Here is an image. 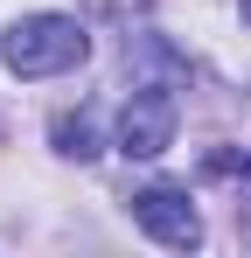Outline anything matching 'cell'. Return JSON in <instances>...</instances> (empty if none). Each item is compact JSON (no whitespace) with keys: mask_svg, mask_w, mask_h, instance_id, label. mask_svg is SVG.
Instances as JSON below:
<instances>
[{"mask_svg":"<svg viewBox=\"0 0 251 258\" xmlns=\"http://www.w3.org/2000/svg\"><path fill=\"white\" fill-rule=\"evenodd\" d=\"M91 21H133V14H147V0H77Z\"/></svg>","mask_w":251,"mask_h":258,"instance_id":"5b68a950","label":"cell"},{"mask_svg":"<svg viewBox=\"0 0 251 258\" xmlns=\"http://www.w3.org/2000/svg\"><path fill=\"white\" fill-rule=\"evenodd\" d=\"M237 14H244V21H251V0H237Z\"/></svg>","mask_w":251,"mask_h":258,"instance_id":"8992f818","label":"cell"},{"mask_svg":"<svg viewBox=\"0 0 251 258\" xmlns=\"http://www.w3.org/2000/svg\"><path fill=\"white\" fill-rule=\"evenodd\" d=\"M133 223H140L154 244H167V251H196V244H203V216L189 203V188H174V181L140 188V196H133Z\"/></svg>","mask_w":251,"mask_h":258,"instance_id":"3957f363","label":"cell"},{"mask_svg":"<svg viewBox=\"0 0 251 258\" xmlns=\"http://www.w3.org/2000/svg\"><path fill=\"white\" fill-rule=\"evenodd\" d=\"M56 154L91 161V154H98V126H91V119H56Z\"/></svg>","mask_w":251,"mask_h":258,"instance_id":"277c9868","label":"cell"},{"mask_svg":"<svg viewBox=\"0 0 251 258\" xmlns=\"http://www.w3.org/2000/svg\"><path fill=\"white\" fill-rule=\"evenodd\" d=\"M91 56V35H84L70 14H28L0 35V63L14 77H63Z\"/></svg>","mask_w":251,"mask_h":258,"instance_id":"6da1fadb","label":"cell"},{"mask_svg":"<svg viewBox=\"0 0 251 258\" xmlns=\"http://www.w3.org/2000/svg\"><path fill=\"white\" fill-rule=\"evenodd\" d=\"M174 91L161 84H140L133 98H126V112H119V154L126 161H154V154H167L174 147Z\"/></svg>","mask_w":251,"mask_h":258,"instance_id":"7a4b0ae2","label":"cell"}]
</instances>
